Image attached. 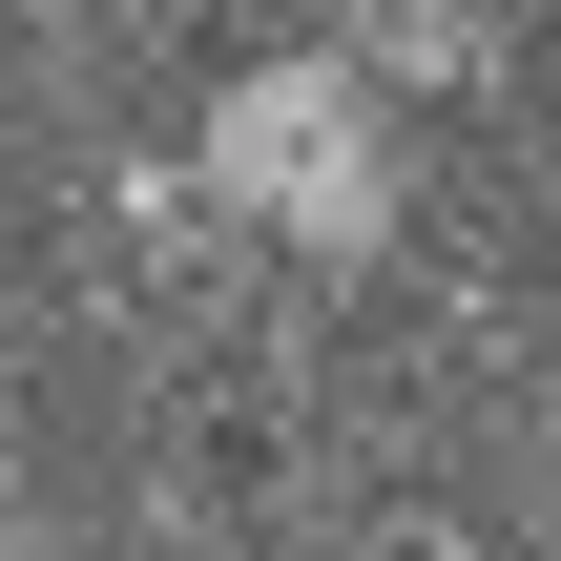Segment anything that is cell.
<instances>
[{
  "label": "cell",
  "mask_w": 561,
  "mask_h": 561,
  "mask_svg": "<svg viewBox=\"0 0 561 561\" xmlns=\"http://www.w3.org/2000/svg\"><path fill=\"white\" fill-rule=\"evenodd\" d=\"M187 187L291 229V250H375L396 229V83L375 62H250L208 125H187Z\"/></svg>",
  "instance_id": "6da1fadb"
}]
</instances>
